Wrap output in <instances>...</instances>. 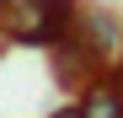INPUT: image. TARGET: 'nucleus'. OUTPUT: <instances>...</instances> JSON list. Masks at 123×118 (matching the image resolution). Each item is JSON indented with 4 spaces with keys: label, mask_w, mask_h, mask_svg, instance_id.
Here are the masks:
<instances>
[{
    "label": "nucleus",
    "mask_w": 123,
    "mask_h": 118,
    "mask_svg": "<svg viewBox=\"0 0 123 118\" xmlns=\"http://www.w3.org/2000/svg\"><path fill=\"white\" fill-rule=\"evenodd\" d=\"M96 70H102V59L80 43L75 32L54 43V75H59V86H91V81H96Z\"/></svg>",
    "instance_id": "3"
},
{
    "label": "nucleus",
    "mask_w": 123,
    "mask_h": 118,
    "mask_svg": "<svg viewBox=\"0 0 123 118\" xmlns=\"http://www.w3.org/2000/svg\"><path fill=\"white\" fill-rule=\"evenodd\" d=\"M75 38L102 59V65H112L118 48H123V22H118L112 11H96V6H91V11H80V16H75Z\"/></svg>",
    "instance_id": "2"
},
{
    "label": "nucleus",
    "mask_w": 123,
    "mask_h": 118,
    "mask_svg": "<svg viewBox=\"0 0 123 118\" xmlns=\"http://www.w3.org/2000/svg\"><path fill=\"white\" fill-rule=\"evenodd\" d=\"M48 118H86V113H80V102H75V107H59V113H48Z\"/></svg>",
    "instance_id": "5"
},
{
    "label": "nucleus",
    "mask_w": 123,
    "mask_h": 118,
    "mask_svg": "<svg viewBox=\"0 0 123 118\" xmlns=\"http://www.w3.org/2000/svg\"><path fill=\"white\" fill-rule=\"evenodd\" d=\"M80 113L86 118H123V86H118V75L112 81H91L80 91Z\"/></svg>",
    "instance_id": "4"
},
{
    "label": "nucleus",
    "mask_w": 123,
    "mask_h": 118,
    "mask_svg": "<svg viewBox=\"0 0 123 118\" xmlns=\"http://www.w3.org/2000/svg\"><path fill=\"white\" fill-rule=\"evenodd\" d=\"M48 22H54V0H0V32L11 43L48 48Z\"/></svg>",
    "instance_id": "1"
},
{
    "label": "nucleus",
    "mask_w": 123,
    "mask_h": 118,
    "mask_svg": "<svg viewBox=\"0 0 123 118\" xmlns=\"http://www.w3.org/2000/svg\"><path fill=\"white\" fill-rule=\"evenodd\" d=\"M118 86H123V75H118Z\"/></svg>",
    "instance_id": "6"
}]
</instances>
